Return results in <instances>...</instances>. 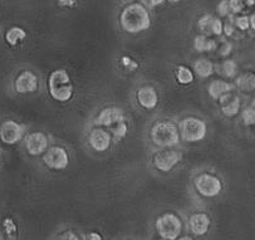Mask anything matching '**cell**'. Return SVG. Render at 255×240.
Wrapping results in <instances>:
<instances>
[{
  "label": "cell",
  "mask_w": 255,
  "mask_h": 240,
  "mask_svg": "<svg viewBox=\"0 0 255 240\" xmlns=\"http://www.w3.org/2000/svg\"><path fill=\"white\" fill-rule=\"evenodd\" d=\"M121 28L127 33L137 34L150 28L151 18L146 6L141 3H131L122 9L120 14Z\"/></svg>",
  "instance_id": "cell-1"
},
{
  "label": "cell",
  "mask_w": 255,
  "mask_h": 240,
  "mask_svg": "<svg viewBox=\"0 0 255 240\" xmlns=\"http://www.w3.org/2000/svg\"><path fill=\"white\" fill-rule=\"evenodd\" d=\"M49 95L53 100L58 102H67L73 96V85L71 82V77L66 69H57L52 72L48 81Z\"/></svg>",
  "instance_id": "cell-2"
},
{
  "label": "cell",
  "mask_w": 255,
  "mask_h": 240,
  "mask_svg": "<svg viewBox=\"0 0 255 240\" xmlns=\"http://www.w3.org/2000/svg\"><path fill=\"white\" fill-rule=\"evenodd\" d=\"M151 140L158 147H172L180 141V132L171 121H158L151 128Z\"/></svg>",
  "instance_id": "cell-3"
},
{
  "label": "cell",
  "mask_w": 255,
  "mask_h": 240,
  "mask_svg": "<svg viewBox=\"0 0 255 240\" xmlns=\"http://www.w3.org/2000/svg\"><path fill=\"white\" fill-rule=\"evenodd\" d=\"M180 136L186 142H199L204 140L208 132L205 121L197 117H186L179 124Z\"/></svg>",
  "instance_id": "cell-4"
},
{
  "label": "cell",
  "mask_w": 255,
  "mask_h": 240,
  "mask_svg": "<svg viewBox=\"0 0 255 240\" xmlns=\"http://www.w3.org/2000/svg\"><path fill=\"white\" fill-rule=\"evenodd\" d=\"M156 230L162 239L176 240L182 232V222L177 215L166 213L156 220Z\"/></svg>",
  "instance_id": "cell-5"
},
{
  "label": "cell",
  "mask_w": 255,
  "mask_h": 240,
  "mask_svg": "<svg viewBox=\"0 0 255 240\" xmlns=\"http://www.w3.org/2000/svg\"><path fill=\"white\" fill-rule=\"evenodd\" d=\"M195 189L204 198H215L223 190V182L216 175L203 172L195 179Z\"/></svg>",
  "instance_id": "cell-6"
},
{
  "label": "cell",
  "mask_w": 255,
  "mask_h": 240,
  "mask_svg": "<svg viewBox=\"0 0 255 240\" xmlns=\"http://www.w3.org/2000/svg\"><path fill=\"white\" fill-rule=\"evenodd\" d=\"M43 162L50 170H64L69 165V156L62 146H52L43 155Z\"/></svg>",
  "instance_id": "cell-7"
},
{
  "label": "cell",
  "mask_w": 255,
  "mask_h": 240,
  "mask_svg": "<svg viewBox=\"0 0 255 240\" xmlns=\"http://www.w3.org/2000/svg\"><path fill=\"white\" fill-rule=\"evenodd\" d=\"M182 160L181 152L175 150H162L153 155V166L162 172L171 171Z\"/></svg>",
  "instance_id": "cell-8"
},
{
  "label": "cell",
  "mask_w": 255,
  "mask_h": 240,
  "mask_svg": "<svg viewBox=\"0 0 255 240\" xmlns=\"http://www.w3.org/2000/svg\"><path fill=\"white\" fill-rule=\"evenodd\" d=\"M24 136V127L18 122L9 120L0 126V140L6 145H14L19 142Z\"/></svg>",
  "instance_id": "cell-9"
},
{
  "label": "cell",
  "mask_w": 255,
  "mask_h": 240,
  "mask_svg": "<svg viewBox=\"0 0 255 240\" xmlns=\"http://www.w3.org/2000/svg\"><path fill=\"white\" fill-rule=\"evenodd\" d=\"M26 152L32 156H38L48 150V137L43 132H32L25 137Z\"/></svg>",
  "instance_id": "cell-10"
},
{
  "label": "cell",
  "mask_w": 255,
  "mask_h": 240,
  "mask_svg": "<svg viewBox=\"0 0 255 240\" xmlns=\"http://www.w3.org/2000/svg\"><path fill=\"white\" fill-rule=\"evenodd\" d=\"M38 77L30 71H23L15 78L14 87L18 93H32L38 90Z\"/></svg>",
  "instance_id": "cell-11"
},
{
  "label": "cell",
  "mask_w": 255,
  "mask_h": 240,
  "mask_svg": "<svg viewBox=\"0 0 255 240\" xmlns=\"http://www.w3.org/2000/svg\"><path fill=\"white\" fill-rule=\"evenodd\" d=\"M88 142L93 150H96L97 152H103L111 147L112 140H111V135L106 129L97 127L91 131L90 136H88Z\"/></svg>",
  "instance_id": "cell-12"
},
{
  "label": "cell",
  "mask_w": 255,
  "mask_h": 240,
  "mask_svg": "<svg viewBox=\"0 0 255 240\" xmlns=\"http://www.w3.org/2000/svg\"><path fill=\"white\" fill-rule=\"evenodd\" d=\"M121 121H125V115L122 110L117 109V107L103 109L96 119V123L103 127H112L113 124L119 123Z\"/></svg>",
  "instance_id": "cell-13"
},
{
  "label": "cell",
  "mask_w": 255,
  "mask_h": 240,
  "mask_svg": "<svg viewBox=\"0 0 255 240\" xmlns=\"http://www.w3.org/2000/svg\"><path fill=\"white\" fill-rule=\"evenodd\" d=\"M211 220L205 213H195L189 218V229L196 237H203L209 232Z\"/></svg>",
  "instance_id": "cell-14"
},
{
  "label": "cell",
  "mask_w": 255,
  "mask_h": 240,
  "mask_svg": "<svg viewBox=\"0 0 255 240\" xmlns=\"http://www.w3.org/2000/svg\"><path fill=\"white\" fill-rule=\"evenodd\" d=\"M137 102L145 110H153L158 103V95L151 86H145L137 91Z\"/></svg>",
  "instance_id": "cell-15"
},
{
  "label": "cell",
  "mask_w": 255,
  "mask_h": 240,
  "mask_svg": "<svg viewBox=\"0 0 255 240\" xmlns=\"http://www.w3.org/2000/svg\"><path fill=\"white\" fill-rule=\"evenodd\" d=\"M219 101H220L221 112L225 117H235L240 112V109H242L240 98L238 96L232 95V92L223 96Z\"/></svg>",
  "instance_id": "cell-16"
},
{
  "label": "cell",
  "mask_w": 255,
  "mask_h": 240,
  "mask_svg": "<svg viewBox=\"0 0 255 240\" xmlns=\"http://www.w3.org/2000/svg\"><path fill=\"white\" fill-rule=\"evenodd\" d=\"M232 83H229L228 81H224V79H214L208 86L209 96L211 98H214V100H220L223 96L232 92Z\"/></svg>",
  "instance_id": "cell-17"
},
{
  "label": "cell",
  "mask_w": 255,
  "mask_h": 240,
  "mask_svg": "<svg viewBox=\"0 0 255 240\" xmlns=\"http://www.w3.org/2000/svg\"><path fill=\"white\" fill-rule=\"evenodd\" d=\"M235 86L242 92H254L255 91V72L247 71L239 74L235 79Z\"/></svg>",
  "instance_id": "cell-18"
},
{
  "label": "cell",
  "mask_w": 255,
  "mask_h": 240,
  "mask_svg": "<svg viewBox=\"0 0 255 240\" xmlns=\"http://www.w3.org/2000/svg\"><path fill=\"white\" fill-rule=\"evenodd\" d=\"M195 73L197 74L201 78H208L215 71V67H214V63L208 58H200L197 59L194 64Z\"/></svg>",
  "instance_id": "cell-19"
},
{
  "label": "cell",
  "mask_w": 255,
  "mask_h": 240,
  "mask_svg": "<svg viewBox=\"0 0 255 240\" xmlns=\"http://www.w3.org/2000/svg\"><path fill=\"white\" fill-rule=\"evenodd\" d=\"M194 48L197 52H213L216 49V42L206 37L205 34L196 35L194 39Z\"/></svg>",
  "instance_id": "cell-20"
},
{
  "label": "cell",
  "mask_w": 255,
  "mask_h": 240,
  "mask_svg": "<svg viewBox=\"0 0 255 240\" xmlns=\"http://www.w3.org/2000/svg\"><path fill=\"white\" fill-rule=\"evenodd\" d=\"M26 38V32L20 26H11L5 33V40L9 45H16Z\"/></svg>",
  "instance_id": "cell-21"
},
{
  "label": "cell",
  "mask_w": 255,
  "mask_h": 240,
  "mask_svg": "<svg viewBox=\"0 0 255 240\" xmlns=\"http://www.w3.org/2000/svg\"><path fill=\"white\" fill-rule=\"evenodd\" d=\"M194 72L186 66H177L176 68V79L177 82L182 86H187L194 82Z\"/></svg>",
  "instance_id": "cell-22"
},
{
  "label": "cell",
  "mask_w": 255,
  "mask_h": 240,
  "mask_svg": "<svg viewBox=\"0 0 255 240\" xmlns=\"http://www.w3.org/2000/svg\"><path fill=\"white\" fill-rule=\"evenodd\" d=\"M221 73L226 78H234L238 73V63L234 59H225L220 67Z\"/></svg>",
  "instance_id": "cell-23"
},
{
  "label": "cell",
  "mask_w": 255,
  "mask_h": 240,
  "mask_svg": "<svg viewBox=\"0 0 255 240\" xmlns=\"http://www.w3.org/2000/svg\"><path fill=\"white\" fill-rule=\"evenodd\" d=\"M215 20V16L211 14H205L197 20V26L199 29L204 33V34H211V28H213V23Z\"/></svg>",
  "instance_id": "cell-24"
},
{
  "label": "cell",
  "mask_w": 255,
  "mask_h": 240,
  "mask_svg": "<svg viewBox=\"0 0 255 240\" xmlns=\"http://www.w3.org/2000/svg\"><path fill=\"white\" fill-rule=\"evenodd\" d=\"M243 122L245 126H255V109L254 107H248L242 114Z\"/></svg>",
  "instance_id": "cell-25"
},
{
  "label": "cell",
  "mask_w": 255,
  "mask_h": 240,
  "mask_svg": "<svg viewBox=\"0 0 255 240\" xmlns=\"http://www.w3.org/2000/svg\"><path fill=\"white\" fill-rule=\"evenodd\" d=\"M110 128L116 137H125V136L127 135V131H128V126H127L126 121L119 122V123L113 124Z\"/></svg>",
  "instance_id": "cell-26"
},
{
  "label": "cell",
  "mask_w": 255,
  "mask_h": 240,
  "mask_svg": "<svg viewBox=\"0 0 255 240\" xmlns=\"http://www.w3.org/2000/svg\"><path fill=\"white\" fill-rule=\"evenodd\" d=\"M218 13L220 16H228L232 13V9H230L229 0H221L220 3L218 4Z\"/></svg>",
  "instance_id": "cell-27"
},
{
  "label": "cell",
  "mask_w": 255,
  "mask_h": 240,
  "mask_svg": "<svg viewBox=\"0 0 255 240\" xmlns=\"http://www.w3.org/2000/svg\"><path fill=\"white\" fill-rule=\"evenodd\" d=\"M235 24L239 28L240 30H247L249 29L250 26V16L248 15H240L238 16L237 20H235Z\"/></svg>",
  "instance_id": "cell-28"
},
{
  "label": "cell",
  "mask_w": 255,
  "mask_h": 240,
  "mask_svg": "<svg viewBox=\"0 0 255 240\" xmlns=\"http://www.w3.org/2000/svg\"><path fill=\"white\" fill-rule=\"evenodd\" d=\"M229 4L233 13H242L245 6H247L245 0H229Z\"/></svg>",
  "instance_id": "cell-29"
},
{
  "label": "cell",
  "mask_w": 255,
  "mask_h": 240,
  "mask_svg": "<svg viewBox=\"0 0 255 240\" xmlns=\"http://www.w3.org/2000/svg\"><path fill=\"white\" fill-rule=\"evenodd\" d=\"M224 33V24L220 19L215 18L213 23V28H211V34L213 35H221Z\"/></svg>",
  "instance_id": "cell-30"
},
{
  "label": "cell",
  "mask_w": 255,
  "mask_h": 240,
  "mask_svg": "<svg viewBox=\"0 0 255 240\" xmlns=\"http://www.w3.org/2000/svg\"><path fill=\"white\" fill-rule=\"evenodd\" d=\"M121 63L124 64V66L126 67V68H128L129 71H134V69L138 68V63H137L136 61H133V59H132V58H129V57H126V56L122 57V58H121Z\"/></svg>",
  "instance_id": "cell-31"
},
{
  "label": "cell",
  "mask_w": 255,
  "mask_h": 240,
  "mask_svg": "<svg viewBox=\"0 0 255 240\" xmlns=\"http://www.w3.org/2000/svg\"><path fill=\"white\" fill-rule=\"evenodd\" d=\"M232 49H233L232 43L225 42V43H223V45H221L220 49H219V53H220V56L228 57L230 53H232Z\"/></svg>",
  "instance_id": "cell-32"
},
{
  "label": "cell",
  "mask_w": 255,
  "mask_h": 240,
  "mask_svg": "<svg viewBox=\"0 0 255 240\" xmlns=\"http://www.w3.org/2000/svg\"><path fill=\"white\" fill-rule=\"evenodd\" d=\"M58 240H81V239H79V237L76 234V233L68 230V232H64L63 234H61V237L58 238Z\"/></svg>",
  "instance_id": "cell-33"
},
{
  "label": "cell",
  "mask_w": 255,
  "mask_h": 240,
  "mask_svg": "<svg viewBox=\"0 0 255 240\" xmlns=\"http://www.w3.org/2000/svg\"><path fill=\"white\" fill-rule=\"evenodd\" d=\"M61 6H66V8H71V6L76 5L78 0H57Z\"/></svg>",
  "instance_id": "cell-34"
},
{
  "label": "cell",
  "mask_w": 255,
  "mask_h": 240,
  "mask_svg": "<svg viewBox=\"0 0 255 240\" xmlns=\"http://www.w3.org/2000/svg\"><path fill=\"white\" fill-rule=\"evenodd\" d=\"M234 32H235V29L233 28L232 25H230V24H226V25H224V33H225L228 37H232V35L234 34Z\"/></svg>",
  "instance_id": "cell-35"
},
{
  "label": "cell",
  "mask_w": 255,
  "mask_h": 240,
  "mask_svg": "<svg viewBox=\"0 0 255 240\" xmlns=\"http://www.w3.org/2000/svg\"><path fill=\"white\" fill-rule=\"evenodd\" d=\"M88 238H90V240H102L101 235L97 234V233H91Z\"/></svg>",
  "instance_id": "cell-36"
},
{
  "label": "cell",
  "mask_w": 255,
  "mask_h": 240,
  "mask_svg": "<svg viewBox=\"0 0 255 240\" xmlns=\"http://www.w3.org/2000/svg\"><path fill=\"white\" fill-rule=\"evenodd\" d=\"M163 1H166V0H150V4L152 6H157V5H161Z\"/></svg>",
  "instance_id": "cell-37"
},
{
  "label": "cell",
  "mask_w": 255,
  "mask_h": 240,
  "mask_svg": "<svg viewBox=\"0 0 255 240\" xmlns=\"http://www.w3.org/2000/svg\"><path fill=\"white\" fill-rule=\"evenodd\" d=\"M250 26L255 30V14L250 15Z\"/></svg>",
  "instance_id": "cell-38"
},
{
  "label": "cell",
  "mask_w": 255,
  "mask_h": 240,
  "mask_svg": "<svg viewBox=\"0 0 255 240\" xmlns=\"http://www.w3.org/2000/svg\"><path fill=\"white\" fill-rule=\"evenodd\" d=\"M245 4L247 6H253L255 4V0H245Z\"/></svg>",
  "instance_id": "cell-39"
},
{
  "label": "cell",
  "mask_w": 255,
  "mask_h": 240,
  "mask_svg": "<svg viewBox=\"0 0 255 240\" xmlns=\"http://www.w3.org/2000/svg\"><path fill=\"white\" fill-rule=\"evenodd\" d=\"M177 240H194V239H192L191 237H182V238H179Z\"/></svg>",
  "instance_id": "cell-40"
},
{
  "label": "cell",
  "mask_w": 255,
  "mask_h": 240,
  "mask_svg": "<svg viewBox=\"0 0 255 240\" xmlns=\"http://www.w3.org/2000/svg\"><path fill=\"white\" fill-rule=\"evenodd\" d=\"M167 1H170V3H180L181 0H167Z\"/></svg>",
  "instance_id": "cell-41"
},
{
  "label": "cell",
  "mask_w": 255,
  "mask_h": 240,
  "mask_svg": "<svg viewBox=\"0 0 255 240\" xmlns=\"http://www.w3.org/2000/svg\"><path fill=\"white\" fill-rule=\"evenodd\" d=\"M161 240H166V239H161Z\"/></svg>",
  "instance_id": "cell-42"
}]
</instances>
